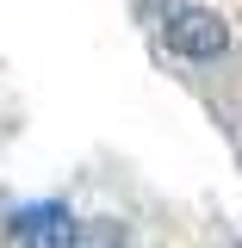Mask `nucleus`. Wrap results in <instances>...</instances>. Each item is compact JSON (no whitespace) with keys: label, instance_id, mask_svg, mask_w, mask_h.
I'll return each instance as SVG.
<instances>
[{"label":"nucleus","instance_id":"f257e3e1","mask_svg":"<svg viewBox=\"0 0 242 248\" xmlns=\"http://www.w3.org/2000/svg\"><path fill=\"white\" fill-rule=\"evenodd\" d=\"M161 37H168V50L186 56V62H217L230 50V19L211 13V6H180V13L161 25Z\"/></svg>","mask_w":242,"mask_h":248},{"label":"nucleus","instance_id":"f03ea898","mask_svg":"<svg viewBox=\"0 0 242 248\" xmlns=\"http://www.w3.org/2000/svg\"><path fill=\"white\" fill-rule=\"evenodd\" d=\"M13 236L25 248H75V217L68 205H31L13 217Z\"/></svg>","mask_w":242,"mask_h":248},{"label":"nucleus","instance_id":"7ed1b4c3","mask_svg":"<svg viewBox=\"0 0 242 248\" xmlns=\"http://www.w3.org/2000/svg\"><path fill=\"white\" fill-rule=\"evenodd\" d=\"M75 248H124V223H112V217L75 223Z\"/></svg>","mask_w":242,"mask_h":248},{"label":"nucleus","instance_id":"20e7f679","mask_svg":"<svg viewBox=\"0 0 242 248\" xmlns=\"http://www.w3.org/2000/svg\"><path fill=\"white\" fill-rule=\"evenodd\" d=\"M230 248H242V236H236V242H230Z\"/></svg>","mask_w":242,"mask_h":248}]
</instances>
